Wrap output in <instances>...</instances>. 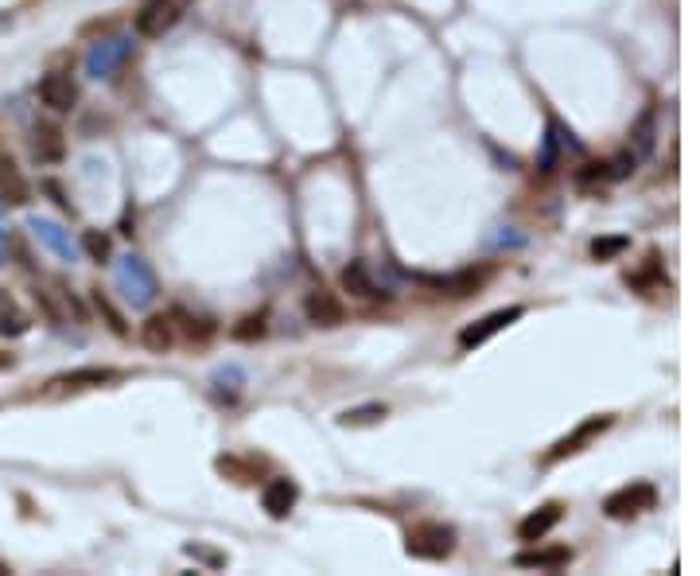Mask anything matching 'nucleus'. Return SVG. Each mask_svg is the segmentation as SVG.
<instances>
[{
  "mask_svg": "<svg viewBox=\"0 0 700 576\" xmlns=\"http://www.w3.org/2000/svg\"><path fill=\"white\" fill-rule=\"evenodd\" d=\"M455 541H459V534L448 522H417L405 534V553L413 561H448L455 553Z\"/></svg>",
  "mask_w": 700,
  "mask_h": 576,
  "instance_id": "obj_1",
  "label": "nucleus"
},
{
  "mask_svg": "<svg viewBox=\"0 0 700 576\" xmlns=\"http://www.w3.org/2000/svg\"><path fill=\"white\" fill-rule=\"evenodd\" d=\"M183 12H187V0H144L137 8L133 28L144 39H160L164 32H172L175 24H179Z\"/></svg>",
  "mask_w": 700,
  "mask_h": 576,
  "instance_id": "obj_2",
  "label": "nucleus"
},
{
  "mask_svg": "<svg viewBox=\"0 0 700 576\" xmlns=\"http://www.w3.org/2000/svg\"><path fill=\"white\" fill-rule=\"evenodd\" d=\"M654 503H658L654 483H627V487H619L615 495L603 499V514L615 518V522H627V518H638L642 510H654Z\"/></svg>",
  "mask_w": 700,
  "mask_h": 576,
  "instance_id": "obj_3",
  "label": "nucleus"
},
{
  "mask_svg": "<svg viewBox=\"0 0 700 576\" xmlns=\"http://www.w3.org/2000/svg\"><path fill=\"white\" fill-rule=\"evenodd\" d=\"M522 304H510V308H498V312H490V316H483L479 324H471V327H463L459 331V347L463 351H471V347H483L487 339H494L498 331H506V327L514 324V320H522Z\"/></svg>",
  "mask_w": 700,
  "mask_h": 576,
  "instance_id": "obj_4",
  "label": "nucleus"
},
{
  "mask_svg": "<svg viewBox=\"0 0 700 576\" xmlns=\"http://www.w3.org/2000/svg\"><path fill=\"white\" fill-rule=\"evenodd\" d=\"M35 94H39V102L51 109V113H70L74 102H78V86H74V78L63 71L43 74L39 86H35Z\"/></svg>",
  "mask_w": 700,
  "mask_h": 576,
  "instance_id": "obj_5",
  "label": "nucleus"
},
{
  "mask_svg": "<svg viewBox=\"0 0 700 576\" xmlns=\"http://www.w3.org/2000/svg\"><path fill=\"white\" fill-rule=\"evenodd\" d=\"M304 316L315 327H339L347 320V308H343V300L331 288H312L308 300H304Z\"/></svg>",
  "mask_w": 700,
  "mask_h": 576,
  "instance_id": "obj_6",
  "label": "nucleus"
},
{
  "mask_svg": "<svg viewBox=\"0 0 700 576\" xmlns=\"http://www.w3.org/2000/svg\"><path fill=\"white\" fill-rule=\"evenodd\" d=\"M611 421H615V417H607V413H599V417H588V421H584L580 429H572V432H568V436H560L557 444H553V452L545 456V464H557V460H564V456H572V452H580V448H584L588 440H595L599 432H607V429H611Z\"/></svg>",
  "mask_w": 700,
  "mask_h": 576,
  "instance_id": "obj_7",
  "label": "nucleus"
},
{
  "mask_svg": "<svg viewBox=\"0 0 700 576\" xmlns=\"http://www.w3.org/2000/svg\"><path fill=\"white\" fill-rule=\"evenodd\" d=\"M514 565L518 569H541V573H560L564 565H572V549L568 545H537L514 553Z\"/></svg>",
  "mask_w": 700,
  "mask_h": 576,
  "instance_id": "obj_8",
  "label": "nucleus"
},
{
  "mask_svg": "<svg viewBox=\"0 0 700 576\" xmlns=\"http://www.w3.org/2000/svg\"><path fill=\"white\" fill-rule=\"evenodd\" d=\"M296 499H300V487H296V479H269L265 483V491H261V506H265V514L269 518H288L292 514V506H296Z\"/></svg>",
  "mask_w": 700,
  "mask_h": 576,
  "instance_id": "obj_9",
  "label": "nucleus"
},
{
  "mask_svg": "<svg viewBox=\"0 0 700 576\" xmlns=\"http://www.w3.org/2000/svg\"><path fill=\"white\" fill-rule=\"evenodd\" d=\"M125 59H129V43L125 39H105V43H94V51L86 55V71L94 78H105V74L117 71Z\"/></svg>",
  "mask_w": 700,
  "mask_h": 576,
  "instance_id": "obj_10",
  "label": "nucleus"
},
{
  "mask_svg": "<svg viewBox=\"0 0 700 576\" xmlns=\"http://www.w3.org/2000/svg\"><path fill=\"white\" fill-rule=\"evenodd\" d=\"M560 518H564V506L560 503H545V506H537L533 514H525L522 522H518V538L522 541H541L549 530H557L560 526Z\"/></svg>",
  "mask_w": 700,
  "mask_h": 576,
  "instance_id": "obj_11",
  "label": "nucleus"
},
{
  "mask_svg": "<svg viewBox=\"0 0 700 576\" xmlns=\"http://www.w3.org/2000/svg\"><path fill=\"white\" fill-rule=\"evenodd\" d=\"M343 288H347L350 296H358V300H389L393 296L389 288H378V281L366 269V261H350L347 269H343Z\"/></svg>",
  "mask_w": 700,
  "mask_h": 576,
  "instance_id": "obj_12",
  "label": "nucleus"
},
{
  "mask_svg": "<svg viewBox=\"0 0 700 576\" xmlns=\"http://www.w3.org/2000/svg\"><path fill=\"white\" fill-rule=\"evenodd\" d=\"M113 378H117V370H109V366H82V370H67L59 378H51V386L55 390H94V386H105Z\"/></svg>",
  "mask_w": 700,
  "mask_h": 576,
  "instance_id": "obj_13",
  "label": "nucleus"
},
{
  "mask_svg": "<svg viewBox=\"0 0 700 576\" xmlns=\"http://www.w3.org/2000/svg\"><path fill=\"white\" fill-rule=\"evenodd\" d=\"M140 343H144L148 351H156V355L172 351V347H175V324H172V316H148V320L140 324Z\"/></svg>",
  "mask_w": 700,
  "mask_h": 576,
  "instance_id": "obj_14",
  "label": "nucleus"
},
{
  "mask_svg": "<svg viewBox=\"0 0 700 576\" xmlns=\"http://www.w3.org/2000/svg\"><path fill=\"white\" fill-rule=\"evenodd\" d=\"M121 281L133 288L129 296H133L137 304H148L152 292H156V281H152V273H148V265H144L140 257H125V265H121Z\"/></svg>",
  "mask_w": 700,
  "mask_h": 576,
  "instance_id": "obj_15",
  "label": "nucleus"
},
{
  "mask_svg": "<svg viewBox=\"0 0 700 576\" xmlns=\"http://www.w3.org/2000/svg\"><path fill=\"white\" fill-rule=\"evenodd\" d=\"M32 156L39 164H55L63 156V133L55 125H35L32 129Z\"/></svg>",
  "mask_w": 700,
  "mask_h": 576,
  "instance_id": "obj_16",
  "label": "nucleus"
},
{
  "mask_svg": "<svg viewBox=\"0 0 700 576\" xmlns=\"http://www.w3.org/2000/svg\"><path fill=\"white\" fill-rule=\"evenodd\" d=\"M0 195L8 203H28V180L12 164V156H0Z\"/></svg>",
  "mask_w": 700,
  "mask_h": 576,
  "instance_id": "obj_17",
  "label": "nucleus"
},
{
  "mask_svg": "<svg viewBox=\"0 0 700 576\" xmlns=\"http://www.w3.org/2000/svg\"><path fill=\"white\" fill-rule=\"evenodd\" d=\"M483 277H487V273L467 269V273H455V277H420V281L432 288H448V296H471L475 288L483 285Z\"/></svg>",
  "mask_w": 700,
  "mask_h": 576,
  "instance_id": "obj_18",
  "label": "nucleus"
},
{
  "mask_svg": "<svg viewBox=\"0 0 700 576\" xmlns=\"http://www.w3.org/2000/svg\"><path fill=\"white\" fill-rule=\"evenodd\" d=\"M28 331V316L20 312V304L0 288V335H8V339H20Z\"/></svg>",
  "mask_w": 700,
  "mask_h": 576,
  "instance_id": "obj_19",
  "label": "nucleus"
},
{
  "mask_svg": "<svg viewBox=\"0 0 700 576\" xmlns=\"http://www.w3.org/2000/svg\"><path fill=\"white\" fill-rule=\"evenodd\" d=\"M175 327H183V335L187 339H195V343H207L210 335H214V320H207V316H191V312H183V308H175L172 312Z\"/></svg>",
  "mask_w": 700,
  "mask_h": 576,
  "instance_id": "obj_20",
  "label": "nucleus"
},
{
  "mask_svg": "<svg viewBox=\"0 0 700 576\" xmlns=\"http://www.w3.org/2000/svg\"><path fill=\"white\" fill-rule=\"evenodd\" d=\"M32 230L39 234V238H43V242H47V246H51V250L59 253L63 261H70V257H74V246H70V238L63 234V230H59V226H55V222H43V218H35Z\"/></svg>",
  "mask_w": 700,
  "mask_h": 576,
  "instance_id": "obj_21",
  "label": "nucleus"
},
{
  "mask_svg": "<svg viewBox=\"0 0 700 576\" xmlns=\"http://www.w3.org/2000/svg\"><path fill=\"white\" fill-rule=\"evenodd\" d=\"M94 308H98V312L105 316V324H109V331H113V335H129V324H125V316L117 312V304L105 296L102 288H94Z\"/></svg>",
  "mask_w": 700,
  "mask_h": 576,
  "instance_id": "obj_22",
  "label": "nucleus"
},
{
  "mask_svg": "<svg viewBox=\"0 0 700 576\" xmlns=\"http://www.w3.org/2000/svg\"><path fill=\"white\" fill-rule=\"evenodd\" d=\"M630 137H634V156H646L654 148V109H646L638 117V125L630 129Z\"/></svg>",
  "mask_w": 700,
  "mask_h": 576,
  "instance_id": "obj_23",
  "label": "nucleus"
},
{
  "mask_svg": "<svg viewBox=\"0 0 700 576\" xmlns=\"http://www.w3.org/2000/svg\"><path fill=\"white\" fill-rule=\"evenodd\" d=\"M265 331H269V312H253V316H245L230 335H234L238 343H253V339H261Z\"/></svg>",
  "mask_w": 700,
  "mask_h": 576,
  "instance_id": "obj_24",
  "label": "nucleus"
},
{
  "mask_svg": "<svg viewBox=\"0 0 700 576\" xmlns=\"http://www.w3.org/2000/svg\"><path fill=\"white\" fill-rule=\"evenodd\" d=\"M32 300H35V308H39V312L47 316V324H51V327H63V324H67V312H63L59 304H55V296H51L47 288H35Z\"/></svg>",
  "mask_w": 700,
  "mask_h": 576,
  "instance_id": "obj_25",
  "label": "nucleus"
},
{
  "mask_svg": "<svg viewBox=\"0 0 700 576\" xmlns=\"http://www.w3.org/2000/svg\"><path fill=\"white\" fill-rule=\"evenodd\" d=\"M630 246V238H595L592 242V257L595 261H611Z\"/></svg>",
  "mask_w": 700,
  "mask_h": 576,
  "instance_id": "obj_26",
  "label": "nucleus"
},
{
  "mask_svg": "<svg viewBox=\"0 0 700 576\" xmlns=\"http://www.w3.org/2000/svg\"><path fill=\"white\" fill-rule=\"evenodd\" d=\"M385 417V405H362V409H347L343 417H339V425H370V421H378Z\"/></svg>",
  "mask_w": 700,
  "mask_h": 576,
  "instance_id": "obj_27",
  "label": "nucleus"
},
{
  "mask_svg": "<svg viewBox=\"0 0 700 576\" xmlns=\"http://www.w3.org/2000/svg\"><path fill=\"white\" fill-rule=\"evenodd\" d=\"M82 250L90 253L98 265H102L105 257H109V238H105L102 230H86V234H82Z\"/></svg>",
  "mask_w": 700,
  "mask_h": 576,
  "instance_id": "obj_28",
  "label": "nucleus"
},
{
  "mask_svg": "<svg viewBox=\"0 0 700 576\" xmlns=\"http://www.w3.org/2000/svg\"><path fill=\"white\" fill-rule=\"evenodd\" d=\"M634 164H638V156H634V152H623V156H615V160L607 164V176H611V180H627L630 172H634Z\"/></svg>",
  "mask_w": 700,
  "mask_h": 576,
  "instance_id": "obj_29",
  "label": "nucleus"
},
{
  "mask_svg": "<svg viewBox=\"0 0 700 576\" xmlns=\"http://www.w3.org/2000/svg\"><path fill=\"white\" fill-rule=\"evenodd\" d=\"M553 164H557V129H549V137H545V156H541V172H553Z\"/></svg>",
  "mask_w": 700,
  "mask_h": 576,
  "instance_id": "obj_30",
  "label": "nucleus"
},
{
  "mask_svg": "<svg viewBox=\"0 0 700 576\" xmlns=\"http://www.w3.org/2000/svg\"><path fill=\"white\" fill-rule=\"evenodd\" d=\"M8 261V238H4V230H0V265Z\"/></svg>",
  "mask_w": 700,
  "mask_h": 576,
  "instance_id": "obj_31",
  "label": "nucleus"
},
{
  "mask_svg": "<svg viewBox=\"0 0 700 576\" xmlns=\"http://www.w3.org/2000/svg\"><path fill=\"white\" fill-rule=\"evenodd\" d=\"M0 576H8V565H0Z\"/></svg>",
  "mask_w": 700,
  "mask_h": 576,
  "instance_id": "obj_32",
  "label": "nucleus"
}]
</instances>
